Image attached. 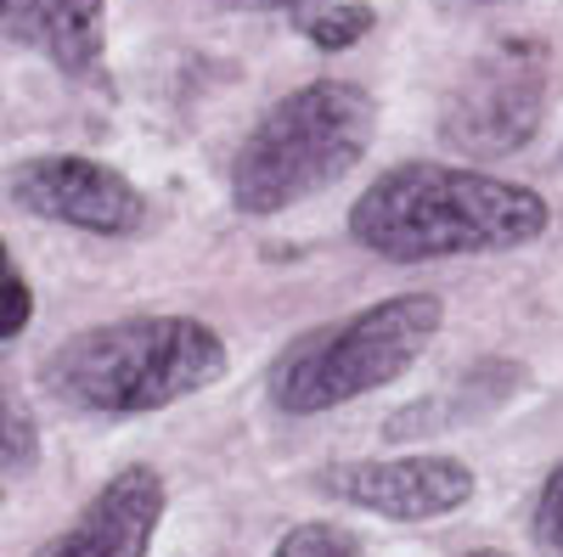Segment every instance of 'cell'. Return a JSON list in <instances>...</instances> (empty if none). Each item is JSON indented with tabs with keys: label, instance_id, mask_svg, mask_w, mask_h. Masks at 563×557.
Listing matches in <instances>:
<instances>
[{
	"label": "cell",
	"instance_id": "cell-12",
	"mask_svg": "<svg viewBox=\"0 0 563 557\" xmlns=\"http://www.w3.org/2000/svg\"><path fill=\"white\" fill-rule=\"evenodd\" d=\"M271 557H361V541L339 524H294Z\"/></svg>",
	"mask_w": 563,
	"mask_h": 557
},
{
	"label": "cell",
	"instance_id": "cell-9",
	"mask_svg": "<svg viewBox=\"0 0 563 557\" xmlns=\"http://www.w3.org/2000/svg\"><path fill=\"white\" fill-rule=\"evenodd\" d=\"M0 34L45 52L63 74H97L108 0H0Z\"/></svg>",
	"mask_w": 563,
	"mask_h": 557
},
{
	"label": "cell",
	"instance_id": "cell-4",
	"mask_svg": "<svg viewBox=\"0 0 563 557\" xmlns=\"http://www.w3.org/2000/svg\"><path fill=\"white\" fill-rule=\"evenodd\" d=\"M445 304L434 293H395L344 321L299 333L271 366V400L288 416H321L344 400L395 383L434 344Z\"/></svg>",
	"mask_w": 563,
	"mask_h": 557
},
{
	"label": "cell",
	"instance_id": "cell-8",
	"mask_svg": "<svg viewBox=\"0 0 563 557\" xmlns=\"http://www.w3.org/2000/svg\"><path fill=\"white\" fill-rule=\"evenodd\" d=\"M164 506H169V490L153 468H124L34 557H147V546L164 524Z\"/></svg>",
	"mask_w": 563,
	"mask_h": 557
},
{
	"label": "cell",
	"instance_id": "cell-1",
	"mask_svg": "<svg viewBox=\"0 0 563 557\" xmlns=\"http://www.w3.org/2000/svg\"><path fill=\"white\" fill-rule=\"evenodd\" d=\"M547 198L479 164H400L350 209V237L389 265L530 248L547 231Z\"/></svg>",
	"mask_w": 563,
	"mask_h": 557
},
{
	"label": "cell",
	"instance_id": "cell-13",
	"mask_svg": "<svg viewBox=\"0 0 563 557\" xmlns=\"http://www.w3.org/2000/svg\"><path fill=\"white\" fill-rule=\"evenodd\" d=\"M29 315H34V288L23 282V270L12 265L7 243H0V344L18 338L29 327Z\"/></svg>",
	"mask_w": 563,
	"mask_h": 557
},
{
	"label": "cell",
	"instance_id": "cell-2",
	"mask_svg": "<svg viewBox=\"0 0 563 557\" xmlns=\"http://www.w3.org/2000/svg\"><path fill=\"white\" fill-rule=\"evenodd\" d=\"M225 378V338L198 315H124L45 355L57 400L97 416H147Z\"/></svg>",
	"mask_w": 563,
	"mask_h": 557
},
{
	"label": "cell",
	"instance_id": "cell-5",
	"mask_svg": "<svg viewBox=\"0 0 563 557\" xmlns=\"http://www.w3.org/2000/svg\"><path fill=\"white\" fill-rule=\"evenodd\" d=\"M547 119V52L530 40H501L474 57L440 113L445 147L467 153L474 164L525 153Z\"/></svg>",
	"mask_w": 563,
	"mask_h": 557
},
{
	"label": "cell",
	"instance_id": "cell-6",
	"mask_svg": "<svg viewBox=\"0 0 563 557\" xmlns=\"http://www.w3.org/2000/svg\"><path fill=\"white\" fill-rule=\"evenodd\" d=\"M12 203L57 220L90 237H135L147 225V198L135 192V180L119 175L113 164L97 158H34L12 175Z\"/></svg>",
	"mask_w": 563,
	"mask_h": 557
},
{
	"label": "cell",
	"instance_id": "cell-3",
	"mask_svg": "<svg viewBox=\"0 0 563 557\" xmlns=\"http://www.w3.org/2000/svg\"><path fill=\"white\" fill-rule=\"evenodd\" d=\"M378 135V102L350 79H310L288 90L231 158L238 214L271 220L327 186H339Z\"/></svg>",
	"mask_w": 563,
	"mask_h": 557
},
{
	"label": "cell",
	"instance_id": "cell-11",
	"mask_svg": "<svg viewBox=\"0 0 563 557\" xmlns=\"http://www.w3.org/2000/svg\"><path fill=\"white\" fill-rule=\"evenodd\" d=\"M372 7L366 0H344V7H321V12H310V23H305V40L316 45V52H350L355 40H366L372 34Z\"/></svg>",
	"mask_w": 563,
	"mask_h": 557
},
{
	"label": "cell",
	"instance_id": "cell-7",
	"mask_svg": "<svg viewBox=\"0 0 563 557\" xmlns=\"http://www.w3.org/2000/svg\"><path fill=\"white\" fill-rule=\"evenodd\" d=\"M321 490L395 524H429L474 501V468L456 456H372L327 468Z\"/></svg>",
	"mask_w": 563,
	"mask_h": 557
},
{
	"label": "cell",
	"instance_id": "cell-14",
	"mask_svg": "<svg viewBox=\"0 0 563 557\" xmlns=\"http://www.w3.org/2000/svg\"><path fill=\"white\" fill-rule=\"evenodd\" d=\"M536 541H541L552 557H563V461L547 474V484H541V495H536Z\"/></svg>",
	"mask_w": 563,
	"mask_h": 557
},
{
	"label": "cell",
	"instance_id": "cell-15",
	"mask_svg": "<svg viewBox=\"0 0 563 557\" xmlns=\"http://www.w3.org/2000/svg\"><path fill=\"white\" fill-rule=\"evenodd\" d=\"M249 7H276V12H288V7H305V0H249Z\"/></svg>",
	"mask_w": 563,
	"mask_h": 557
},
{
	"label": "cell",
	"instance_id": "cell-16",
	"mask_svg": "<svg viewBox=\"0 0 563 557\" xmlns=\"http://www.w3.org/2000/svg\"><path fill=\"white\" fill-rule=\"evenodd\" d=\"M467 557H512V552H496V546H485V552H467Z\"/></svg>",
	"mask_w": 563,
	"mask_h": 557
},
{
	"label": "cell",
	"instance_id": "cell-10",
	"mask_svg": "<svg viewBox=\"0 0 563 557\" xmlns=\"http://www.w3.org/2000/svg\"><path fill=\"white\" fill-rule=\"evenodd\" d=\"M34 461H40V423L23 405V394L12 389V378L0 371V468L23 474V468H34Z\"/></svg>",
	"mask_w": 563,
	"mask_h": 557
}]
</instances>
